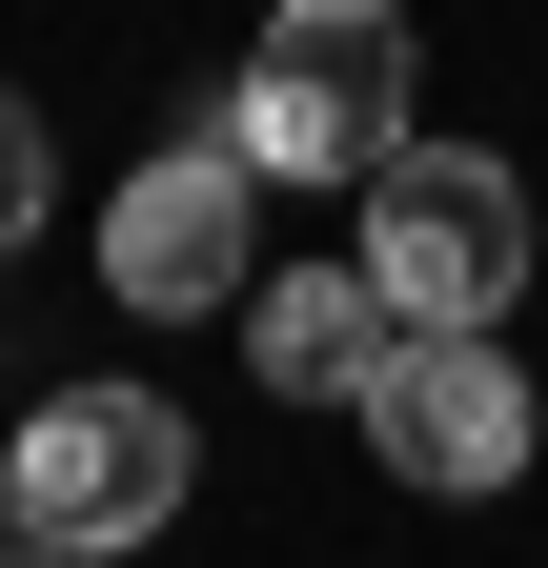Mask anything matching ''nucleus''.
Returning a JSON list of instances; mask_svg holds the SVG:
<instances>
[{
  "instance_id": "f257e3e1",
  "label": "nucleus",
  "mask_w": 548,
  "mask_h": 568,
  "mask_svg": "<svg viewBox=\"0 0 548 568\" xmlns=\"http://www.w3.org/2000/svg\"><path fill=\"white\" fill-rule=\"evenodd\" d=\"M406 82H427V61H406V21L386 0H285V21L244 41V102H224V142H244V183H386L406 142Z\"/></svg>"
},
{
  "instance_id": "f03ea898",
  "label": "nucleus",
  "mask_w": 548,
  "mask_h": 568,
  "mask_svg": "<svg viewBox=\"0 0 548 568\" xmlns=\"http://www.w3.org/2000/svg\"><path fill=\"white\" fill-rule=\"evenodd\" d=\"M183 487H203V447H183V406H163V386H61V406H21V447H0V508H21L41 568L163 548V528H183Z\"/></svg>"
},
{
  "instance_id": "7ed1b4c3",
  "label": "nucleus",
  "mask_w": 548,
  "mask_h": 568,
  "mask_svg": "<svg viewBox=\"0 0 548 568\" xmlns=\"http://www.w3.org/2000/svg\"><path fill=\"white\" fill-rule=\"evenodd\" d=\"M366 284H386V325H427V345H508V305H528V183L467 163V142H406L366 183Z\"/></svg>"
},
{
  "instance_id": "20e7f679",
  "label": "nucleus",
  "mask_w": 548,
  "mask_h": 568,
  "mask_svg": "<svg viewBox=\"0 0 548 568\" xmlns=\"http://www.w3.org/2000/svg\"><path fill=\"white\" fill-rule=\"evenodd\" d=\"M366 447H386V487H427V508H488V487H528V366L406 325L386 386H366Z\"/></svg>"
},
{
  "instance_id": "39448f33",
  "label": "nucleus",
  "mask_w": 548,
  "mask_h": 568,
  "mask_svg": "<svg viewBox=\"0 0 548 568\" xmlns=\"http://www.w3.org/2000/svg\"><path fill=\"white\" fill-rule=\"evenodd\" d=\"M244 203H264V183H244V142H224V122H183L163 163L102 203V284H122L143 325H203V305H244Z\"/></svg>"
},
{
  "instance_id": "423d86ee",
  "label": "nucleus",
  "mask_w": 548,
  "mask_h": 568,
  "mask_svg": "<svg viewBox=\"0 0 548 568\" xmlns=\"http://www.w3.org/2000/svg\"><path fill=\"white\" fill-rule=\"evenodd\" d=\"M386 345H406V325H386V284H366V264H305V284H264L244 366L285 386V406H366V386H386Z\"/></svg>"
},
{
  "instance_id": "0eeeda50",
  "label": "nucleus",
  "mask_w": 548,
  "mask_h": 568,
  "mask_svg": "<svg viewBox=\"0 0 548 568\" xmlns=\"http://www.w3.org/2000/svg\"><path fill=\"white\" fill-rule=\"evenodd\" d=\"M21 244H41V122L0 102V264H21Z\"/></svg>"
},
{
  "instance_id": "6e6552de",
  "label": "nucleus",
  "mask_w": 548,
  "mask_h": 568,
  "mask_svg": "<svg viewBox=\"0 0 548 568\" xmlns=\"http://www.w3.org/2000/svg\"><path fill=\"white\" fill-rule=\"evenodd\" d=\"M0 548H21V508H0Z\"/></svg>"
},
{
  "instance_id": "1a4fd4ad",
  "label": "nucleus",
  "mask_w": 548,
  "mask_h": 568,
  "mask_svg": "<svg viewBox=\"0 0 548 568\" xmlns=\"http://www.w3.org/2000/svg\"><path fill=\"white\" fill-rule=\"evenodd\" d=\"M0 568H41V548H0Z\"/></svg>"
}]
</instances>
